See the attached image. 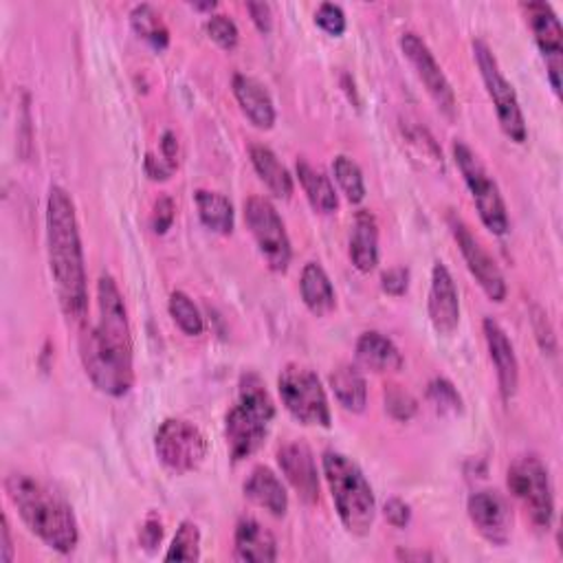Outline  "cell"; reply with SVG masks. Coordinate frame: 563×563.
I'll list each match as a JSON object with an SVG mask.
<instances>
[{
  "instance_id": "cell-1",
  "label": "cell",
  "mask_w": 563,
  "mask_h": 563,
  "mask_svg": "<svg viewBox=\"0 0 563 563\" xmlns=\"http://www.w3.org/2000/svg\"><path fill=\"white\" fill-rule=\"evenodd\" d=\"M79 359L91 383L106 396L121 398L135 385L132 331L124 295L113 276L98 282V321L79 337Z\"/></svg>"
},
{
  "instance_id": "cell-2",
  "label": "cell",
  "mask_w": 563,
  "mask_h": 563,
  "mask_svg": "<svg viewBox=\"0 0 563 563\" xmlns=\"http://www.w3.org/2000/svg\"><path fill=\"white\" fill-rule=\"evenodd\" d=\"M47 247L62 312L71 321H85L89 315V280L82 235L75 203L60 185H51L47 199Z\"/></svg>"
},
{
  "instance_id": "cell-3",
  "label": "cell",
  "mask_w": 563,
  "mask_h": 563,
  "mask_svg": "<svg viewBox=\"0 0 563 563\" xmlns=\"http://www.w3.org/2000/svg\"><path fill=\"white\" fill-rule=\"evenodd\" d=\"M5 491L23 524L49 548L66 554L79 543V526L73 509L40 479L27 473H10Z\"/></svg>"
},
{
  "instance_id": "cell-4",
  "label": "cell",
  "mask_w": 563,
  "mask_h": 563,
  "mask_svg": "<svg viewBox=\"0 0 563 563\" xmlns=\"http://www.w3.org/2000/svg\"><path fill=\"white\" fill-rule=\"evenodd\" d=\"M276 419V404L256 372H245L238 383V398L225 417V438L233 462L252 458L267 440Z\"/></svg>"
},
{
  "instance_id": "cell-5",
  "label": "cell",
  "mask_w": 563,
  "mask_h": 563,
  "mask_svg": "<svg viewBox=\"0 0 563 563\" xmlns=\"http://www.w3.org/2000/svg\"><path fill=\"white\" fill-rule=\"evenodd\" d=\"M321 466L344 528L359 537L368 535L374 524L376 500L359 464L340 451H327L321 456Z\"/></svg>"
},
{
  "instance_id": "cell-6",
  "label": "cell",
  "mask_w": 563,
  "mask_h": 563,
  "mask_svg": "<svg viewBox=\"0 0 563 563\" xmlns=\"http://www.w3.org/2000/svg\"><path fill=\"white\" fill-rule=\"evenodd\" d=\"M451 152L456 158V166L471 192L479 220L485 222V227L491 233L504 235L511 229V222H509L507 203L502 199V192H500L496 179L489 175V170L485 168V164H482L479 156L464 141L456 139L451 145Z\"/></svg>"
},
{
  "instance_id": "cell-7",
  "label": "cell",
  "mask_w": 563,
  "mask_h": 563,
  "mask_svg": "<svg viewBox=\"0 0 563 563\" xmlns=\"http://www.w3.org/2000/svg\"><path fill=\"white\" fill-rule=\"evenodd\" d=\"M278 392L286 412L302 425L324 427L333 423L327 389L321 387L319 376L299 363H289L278 376Z\"/></svg>"
},
{
  "instance_id": "cell-8",
  "label": "cell",
  "mask_w": 563,
  "mask_h": 563,
  "mask_svg": "<svg viewBox=\"0 0 563 563\" xmlns=\"http://www.w3.org/2000/svg\"><path fill=\"white\" fill-rule=\"evenodd\" d=\"M471 47H473L475 64L482 75V82H485L487 93L494 102L502 132L511 141L524 143L528 137V128H526V119H524V113H522L513 85L504 77L496 53L491 51V47L485 40H473Z\"/></svg>"
},
{
  "instance_id": "cell-9",
  "label": "cell",
  "mask_w": 563,
  "mask_h": 563,
  "mask_svg": "<svg viewBox=\"0 0 563 563\" xmlns=\"http://www.w3.org/2000/svg\"><path fill=\"white\" fill-rule=\"evenodd\" d=\"M509 489L524 504L533 524L550 528L554 520V491L546 464L537 456H524L509 469Z\"/></svg>"
},
{
  "instance_id": "cell-10",
  "label": "cell",
  "mask_w": 563,
  "mask_h": 563,
  "mask_svg": "<svg viewBox=\"0 0 563 563\" xmlns=\"http://www.w3.org/2000/svg\"><path fill=\"white\" fill-rule=\"evenodd\" d=\"M154 451L168 471L185 475L205 462L209 445L205 434L194 423L183 419H168L161 423L154 436Z\"/></svg>"
},
{
  "instance_id": "cell-11",
  "label": "cell",
  "mask_w": 563,
  "mask_h": 563,
  "mask_svg": "<svg viewBox=\"0 0 563 563\" xmlns=\"http://www.w3.org/2000/svg\"><path fill=\"white\" fill-rule=\"evenodd\" d=\"M245 222L269 269L276 273H286L293 258L291 238L273 203L263 196H249L245 201Z\"/></svg>"
},
{
  "instance_id": "cell-12",
  "label": "cell",
  "mask_w": 563,
  "mask_h": 563,
  "mask_svg": "<svg viewBox=\"0 0 563 563\" xmlns=\"http://www.w3.org/2000/svg\"><path fill=\"white\" fill-rule=\"evenodd\" d=\"M449 229L456 238L458 249H460L471 276L477 280L479 289L487 293V297L491 302H498V304L504 302L509 286H507L504 273L500 271L496 260L489 256V252L482 247V243L471 233V229L464 225L462 218L449 214Z\"/></svg>"
},
{
  "instance_id": "cell-13",
  "label": "cell",
  "mask_w": 563,
  "mask_h": 563,
  "mask_svg": "<svg viewBox=\"0 0 563 563\" xmlns=\"http://www.w3.org/2000/svg\"><path fill=\"white\" fill-rule=\"evenodd\" d=\"M400 51L408 57V62L412 64V68L417 71L419 79L423 82L425 91L430 93V98L434 100V104L447 115L453 117L456 115V93L451 89V82L447 79L443 66L436 62L432 49L425 44V40L414 34V31H406L398 40Z\"/></svg>"
},
{
  "instance_id": "cell-14",
  "label": "cell",
  "mask_w": 563,
  "mask_h": 563,
  "mask_svg": "<svg viewBox=\"0 0 563 563\" xmlns=\"http://www.w3.org/2000/svg\"><path fill=\"white\" fill-rule=\"evenodd\" d=\"M526 23L533 31V38L546 60V71L550 87L561 95V68H563V29L548 3H524Z\"/></svg>"
},
{
  "instance_id": "cell-15",
  "label": "cell",
  "mask_w": 563,
  "mask_h": 563,
  "mask_svg": "<svg viewBox=\"0 0 563 563\" xmlns=\"http://www.w3.org/2000/svg\"><path fill=\"white\" fill-rule=\"evenodd\" d=\"M466 513L482 539L494 546H507L513 535V509L498 491H475L466 502Z\"/></svg>"
},
{
  "instance_id": "cell-16",
  "label": "cell",
  "mask_w": 563,
  "mask_h": 563,
  "mask_svg": "<svg viewBox=\"0 0 563 563\" xmlns=\"http://www.w3.org/2000/svg\"><path fill=\"white\" fill-rule=\"evenodd\" d=\"M278 464L286 477L289 485L295 489L299 500L304 504H317L319 502V473L312 449L302 443L293 440L286 443L278 451Z\"/></svg>"
},
{
  "instance_id": "cell-17",
  "label": "cell",
  "mask_w": 563,
  "mask_h": 563,
  "mask_svg": "<svg viewBox=\"0 0 563 563\" xmlns=\"http://www.w3.org/2000/svg\"><path fill=\"white\" fill-rule=\"evenodd\" d=\"M427 312L438 335H453L460 327V295L451 271L436 263L432 269V286L427 299Z\"/></svg>"
},
{
  "instance_id": "cell-18",
  "label": "cell",
  "mask_w": 563,
  "mask_h": 563,
  "mask_svg": "<svg viewBox=\"0 0 563 563\" xmlns=\"http://www.w3.org/2000/svg\"><path fill=\"white\" fill-rule=\"evenodd\" d=\"M482 331H485L489 357L496 366L500 394L504 400H511L520 387V361H517L515 348H513L507 331L498 324L494 317H487L485 321H482Z\"/></svg>"
},
{
  "instance_id": "cell-19",
  "label": "cell",
  "mask_w": 563,
  "mask_h": 563,
  "mask_svg": "<svg viewBox=\"0 0 563 563\" xmlns=\"http://www.w3.org/2000/svg\"><path fill=\"white\" fill-rule=\"evenodd\" d=\"M231 91L245 117L260 130H271L276 126V104L271 93L256 77L238 73L231 79Z\"/></svg>"
},
{
  "instance_id": "cell-20",
  "label": "cell",
  "mask_w": 563,
  "mask_h": 563,
  "mask_svg": "<svg viewBox=\"0 0 563 563\" xmlns=\"http://www.w3.org/2000/svg\"><path fill=\"white\" fill-rule=\"evenodd\" d=\"M243 494L256 507L269 511L273 517H284L289 511V494L282 479L265 464L256 466L243 485Z\"/></svg>"
},
{
  "instance_id": "cell-21",
  "label": "cell",
  "mask_w": 563,
  "mask_h": 563,
  "mask_svg": "<svg viewBox=\"0 0 563 563\" xmlns=\"http://www.w3.org/2000/svg\"><path fill=\"white\" fill-rule=\"evenodd\" d=\"M235 559L252 563H271L278 559V541L269 528L254 517L240 520L233 535Z\"/></svg>"
},
{
  "instance_id": "cell-22",
  "label": "cell",
  "mask_w": 563,
  "mask_h": 563,
  "mask_svg": "<svg viewBox=\"0 0 563 563\" xmlns=\"http://www.w3.org/2000/svg\"><path fill=\"white\" fill-rule=\"evenodd\" d=\"M350 260L361 273H370L379 265V222L368 209H361L355 216L350 231Z\"/></svg>"
},
{
  "instance_id": "cell-23",
  "label": "cell",
  "mask_w": 563,
  "mask_h": 563,
  "mask_svg": "<svg viewBox=\"0 0 563 563\" xmlns=\"http://www.w3.org/2000/svg\"><path fill=\"white\" fill-rule=\"evenodd\" d=\"M299 293L302 299L306 304V308L315 315V317H327L335 310L337 306V295H335V286L327 273V269L321 267L319 263H308L302 269V278H299Z\"/></svg>"
},
{
  "instance_id": "cell-24",
  "label": "cell",
  "mask_w": 563,
  "mask_h": 563,
  "mask_svg": "<svg viewBox=\"0 0 563 563\" xmlns=\"http://www.w3.org/2000/svg\"><path fill=\"white\" fill-rule=\"evenodd\" d=\"M355 355L357 361L372 372H398L406 363L398 346L376 331H368L357 340Z\"/></svg>"
},
{
  "instance_id": "cell-25",
  "label": "cell",
  "mask_w": 563,
  "mask_h": 563,
  "mask_svg": "<svg viewBox=\"0 0 563 563\" xmlns=\"http://www.w3.org/2000/svg\"><path fill=\"white\" fill-rule=\"evenodd\" d=\"M295 172H297V179L302 183V190H304L310 207L317 214L331 216V214H335L340 209L337 192H335L331 179L324 172L312 168L308 161H304V158H299L297 164H295Z\"/></svg>"
},
{
  "instance_id": "cell-26",
  "label": "cell",
  "mask_w": 563,
  "mask_h": 563,
  "mask_svg": "<svg viewBox=\"0 0 563 563\" xmlns=\"http://www.w3.org/2000/svg\"><path fill=\"white\" fill-rule=\"evenodd\" d=\"M249 156H252L254 170L258 172L260 181L271 190L273 196L289 199L293 194V177L271 148L254 143L249 148Z\"/></svg>"
},
{
  "instance_id": "cell-27",
  "label": "cell",
  "mask_w": 563,
  "mask_h": 563,
  "mask_svg": "<svg viewBox=\"0 0 563 563\" xmlns=\"http://www.w3.org/2000/svg\"><path fill=\"white\" fill-rule=\"evenodd\" d=\"M331 387L340 400V406L346 412L353 414H361L366 410L368 404V385L363 374L355 368V366H340L333 374H331Z\"/></svg>"
},
{
  "instance_id": "cell-28",
  "label": "cell",
  "mask_w": 563,
  "mask_h": 563,
  "mask_svg": "<svg viewBox=\"0 0 563 563\" xmlns=\"http://www.w3.org/2000/svg\"><path fill=\"white\" fill-rule=\"evenodd\" d=\"M194 201L199 218L209 231L220 235H229L233 231V205L225 194L212 190H196Z\"/></svg>"
},
{
  "instance_id": "cell-29",
  "label": "cell",
  "mask_w": 563,
  "mask_h": 563,
  "mask_svg": "<svg viewBox=\"0 0 563 563\" xmlns=\"http://www.w3.org/2000/svg\"><path fill=\"white\" fill-rule=\"evenodd\" d=\"M400 130H404V139L410 145L417 161L434 172L445 170V158L440 152V145L432 137V132L425 126H419L417 121H400Z\"/></svg>"
},
{
  "instance_id": "cell-30",
  "label": "cell",
  "mask_w": 563,
  "mask_h": 563,
  "mask_svg": "<svg viewBox=\"0 0 563 563\" xmlns=\"http://www.w3.org/2000/svg\"><path fill=\"white\" fill-rule=\"evenodd\" d=\"M130 25H132V31L139 38H143L152 49H156V51L168 49V44H170V29H168L164 18H161V14L152 5H148V3L137 5L130 12Z\"/></svg>"
},
{
  "instance_id": "cell-31",
  "label": "cell",
  "mask_w": 563,
  "mask_h": 563,
  "mask_svg": "<svg viewBox=\"0 0 563 563\" xmlns=\"http://www.w3.org/2000/svg\"><path fill=\"white\" fill-rule=\"evenodd\" d=\"M170 315L175 319V324L188 335V337H201L205 331V319L199 310V306L194 304V299L183 293V291H175L170 295Z\"/></svg>"
},
{
  "instance_id": "cell-32",
  "label": "cell",
  "mask_w": 563,
  "mask_h": 563,
  "mask_svg": "<svg viewBox=\"0 0 563 563\" xmlns=\"http://www.w3.org/2000/svg\"><path fill=\"white\" fill-rule=\"evenodd\" d=\"M333 172H335V181L340 183L348 203L359 205L366 199V181H363L361 168L355 164L350 156L340 154L333 161Z\"/></svg>"
},
{
  "instance_id": "cell-33",
  "label": "cell",
  "mask_w": 563,
  "mask_h": 563,
  "mask_svg": "<svg viewBox=\"0 0 563 563\" xmlns=\"http://www.w3.org/2000/svg\"><path fill=\"white\" fill-rule=\"evenodd\" d=\"M201 559V530L194 522H181L166 561H199Z\"/></svg>"
},
{
  "instance_id": "cell-34",
  "label": "cell",
  "mask_w": 563,
  "mask_h": 563,
  "mask_svg": "<svg viewBox=\"0 0 563 563\" xmlns=\"http://www.w3.org/2000/svg\"><path fill=\"white\" fill-rule=\"evenodd\" d=\"M427 400L440 414H460L462 412V396L447 379H434L427 387Z\"/></svg>"
},
{
  "instance_id": "cell-35",
  "label": "cell",
  "mask_w": 563,
  "mask_h": 563,
  "mask_svg": "<svg viewBox=\"0 0 563 563\" xmlns=\"http://www.w3.org/2000/svg\"><path fill=\"white\" fill-rule=\"evenodd\" d=\"M385 410L394 421H410L417 414L419 404H417V398L410 392H406L404 387L389 385L385 389Z\"/></svg>"
},
{
  "instance_id": "cell-36",
  "label": "cell",
  "mask_w": 563,
  "mask_h": 563,
  "mask_svg": "<svg viewBox=\"0 0 563 563\" xmlns=\"http://www.w3.org/2000/svg\"><path fill=\"white\" fill-rule=\"evenodd\" d=\"M207 34L225 51H233L238 47V40H240V31H238L235 23L229 16H222V14L209 16Z\"/></svg>"
},
{
  "instance_id": "cell-37",
  "label": "cell",
  "mask_w": 563,
  "mask_h": 563,
  "mask_svg": "<svg viewBox=\"0 0 563 563\" xmlns=\"http://www.w3.org/2000/svg\"><path fill=\"white\" fill-rule=\"evenodd\" d=\"M315 25H317L321 31H327L329 36H335V38L344 36V34H346V27H348L344 10H342L340 5H335V3H321V5L317 8V12H315Z\"/></svg>"
},
{
  "instance_id": "cell-38",
  "label": "cell",
  "mask_w": 563,
  "mask_h": 563,
  "mask_svg": "<svg viewBox=\"0 0 563 563\" xmlns=\"http://www.w3.org/2000/svg\"><path fill=\"white\" fill-rule=\"evenodd\" d=\"M175 216H177V205L170 196H158L154 207H152V216H150V225H152V231L164 235L168 233V229L172 227L175 222Z\"/></svg>"
},
{
  "instance_id": "cell-39",
  "label": "cell",
  "mask_w": 563,
  "mask_h": 563,
  "mask_svg": "<svg viewBox=\"0 0 563 563\" xmlns=\"http://www.w3.org/2000/svg\"><path fill=\"white\" fill-rule=\"evenodd\" d=\"M533 331H535V337H537L543 355H556L554 331L550 327V319H548L546 310H541L539 306H533Z\"/></svg>"
},
{
  "instance_id": "cell-40",
  "label": "cell",
  "mask_w": 563,
  "mask_h": 563,
  "mask_svg": "<svg viewBox=\"0 0 563 563\" xmlns=\"http://www.w3.org/2000/svg\"><path fill=\"white\" fill-rule=\"evenodd\" d=\"M381 289L392 297H404L410 289V271L406 267L387 269L381 276Z\"/></svg>"
},
{
  "instance_id": "cell-41",
  "label": "cell",
  "mask_w": 563,
  "mask_h": 563,
  "mask_svg": "<svg viewBox=\"0 0 563 563\" xmlns=\"http://www.w3.org/2000/svg\"><path fill=\"white\" fill-rule=\"evenodd\" d=\"M383 515H385L387 524L394 528H406L412 522V509L400 498H389L383 507Z\"/></svg>"
},
{
  "instance_id": "cell-42",
  "label": "cell",
  "mask_w": 563,
  "mask_h": 563,
  "mask_svg": "<svg viewBox=\"0 0 563 563\" xmlns=\"http://www.w3.org/2000/svg\"><path fill=\"white\" fill-rule=\"evenodd\" d=\"M143 168H145V175L150 177V181H168L177 172V168L172 164H168L164 156H156L152 152L145 154Z\"/></svg>"
},
{
  "instance_id": "cell-43",
  "label": "cell",
  "mask_w": 563,
  "mask_h": 563,
  "mask_svg": "<svg viewBox=\"0 0 563 563\" xmlns=\"http://www.w3.org/2000/svg\"><path fill=\"white\" fill-rule=\"evenodd\" d=\"M161 539H164V524H161V520L156 515H150L139 533V541L143 548L154 550L161 543Z\"/></svg>"
},
{
  "instance_id": "cell-44",
  "label": "cell",
  "mask_w": 563,
  "mask_h": 563,
  "mask_svg": "<svg viewBox=\"0 0 563 563\" xmlns=\"http://www.w3.org/2000/svg\"><path fill=\"white\" fill-rule=\"evenodd\" d=\"M247 12L260 34H269L273 29V10L269 3H247Z\"/></svg>"
},
{
  "instance_id": "cell-45",
  "label": "cell",
  "mask_w": 563,
  "mask_h": 563,
  "mask_svg": "<svg viewBox=\"0 0 563 563\" xmlns=\"http://www.w3.org/2000/svg\"><path fill=\"white\" fill-rule=\"evenodd\" d=\"M179 154H181V148H179L177 135L172 130H166L164 137H161V156H164L175 168H179Z\"/></svg>"
},
{
  "instance_id": "cell-46",
  "label": "cell",
  "mask_w": 563,
  "mask_h": 563,
  "mask_svg": "<svg viewBox=\"0 0 563 563\" xmlns=\"http://www.w3.org/2000/svg\"><path fill=\"white\" fill-rule=\"evenodd\" d=\"M0 546H3V561L12 563L14 561V541H12V528L8 515H3V528H0Z\"/></svg>"
},
{
  "instance_id": "cell-47",
  "label": "cell",
  "mask_w": 563,
  "mask_h": 563,
  "mask_svg": "<svg viewBox=\"0 0 563 563\" xmlns=\"http://www.w3.org/2000/svg\"><path fill=\"white\" fill-rule=\"evenodd\" d=\"M396 556L398 559H406V561H430V559H434V554H430V552H421V550H398L396 552Z\"/></svg>"
},
{
  "instance_id": "cell-48",
  "label": "cell",
  "mask_w": 563,
  "mask_h": 563,
  "mask_svg": "<svg viewBox=\"0 0 563 563\" xmlns=\"http://www.w3.org/2000/svg\"><path fill=\"white\" fill-rule=\"evenodd\" d=\"M192 8L199 10V12H212V10H216V3H196Z\"/></svg>"
}]
</instances>
